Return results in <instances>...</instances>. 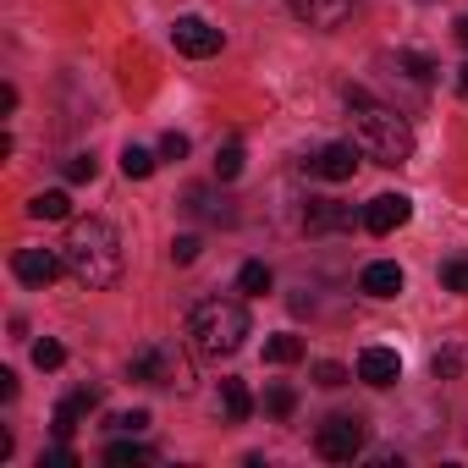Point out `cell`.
<instances>
[{
    "label": "cell",
    "instance_id": "6da1fadb",
    "mask_svg": "<svg viewBox=\"0 0 468 468\" xmlns=\"http://www.w3.org/2000/svg\"><path fill=\"white\" fill-rule=\"evenodd\" d=\"M61 260H67V276L89 292H105L122 282V231L100 215H83L67 226V243H61Z\"/></svg>",
    "mask_w": 468,
    "mask_h": 468
},
{
    "label": "cell",
    "instance_id": "7a4b0ae2",
    "mask_svg": "<svg viewBox=\"0 0 468 468\" xmlns=\"http://www.w3.org/2000/svg\"><path fill=\"white\" fill-rule=\"evenodd\" d=\"M249 303L243 298H204L187 314V342L198 358H231L249 342Z\"/></svg>",
    "mask_w": 468,
    "mask_h": 468
},
{
    "label": "cell",
    "instance_id": "3957f363",
    "mask_svg": "<svg viewBox=\"0 0 468 468\" xmlns=\"http://www.w3.org/2000/svg\"><path fill=\"white\" fill-rule=\"evenodd\" d=\"M347 111H353L358 144L375 154V165H408V154H413V127H408V116H397L391 105L369 100L364 89H347Z\"/></svg>",
    "mask_w": 468,
    "mask_h": 468
},
{
    "label": "cell",
    "instance_id": "277c9868",
    "mask_svg": "<svg viewBox=\"0 0 468 468\" xmlns=\"http://www.w3.org/2000/svg\"><path fill=\"white\" fill-rule=\"evenodd\" d=\"M133 380L165 386V391H187V386H193V369H187V358L176 353V342H149V347L133 353Z\"/></svg>",
    "mask_w": 468,
    "mask_h": 468
},
{
    "label": "cell",
    "instance_id": "5b68a950",
    "mask_svg": "<svg viewBox=\"0 0 468 468\" xmlns=\"http://www.w3.org/2000/svg\"><path fill=\"white\" fill-rule=\"evenodd\" d=\"M364 441H369V424H364L358 413H331V419L314 430V452H320L325 463H353V457L364 452Z\"/></svg>",
    "mask_w": 468,
    "mask_h": 468
},
{
    "label": "cell",
    "instance_id": "8992f818",
    "mask_svg": "<svg viewBox=\"0 0 468 468\" xmlns=\"http://www.w3.org/2000/svg\"><path fill=\"white\" fill-rule=\"evenodd\" d=\"M12 271H17L23 287H50V282L67 271V260H61L56 249H17V254H12Z\"/></svg>",
    "mask_w": 468,
    "mask_h": 468
},
{
    "label": "cell",
    "instance_id": "52a82bcc",
    "mask_svg": "<svg viewBox=\"0 0 468 468\" xmlns=\"http://www.w3.org/2000/svg\"><path fill=\"white\" fill-rule=\"evenodd\" d=\"M408 215H413V198H402V193H380V198H369V204H364V231L386 238V231L408 226Z\"/></svg>",
    "mask_w": 468,
    "mask_h": 468
},
{
    "label": "cell",
    "instance_id": "ba28073f",
    "mask_svg": "<svg viewBox=\"0 0 468 468\" xmlns=\"http://www.w3.org/2000/svg\"><path fill=\"white\" fill-rule=\"evenodd\" d=\"M171 45H176L182 56L204 61V56H215V50H220V28H209L204 17H176V28H171Z\"/></svg>",
    "mask_w": 468,
    "mask_h": 468
},
{
    "label": "cell",
    "instance_id": "9c48e42d",
    "mask_svg": "<svg viewBox=\"0 0 468 468\" xmlns=\"http://www.w3.org/2000/svg\"><path fill=\"white\" fill-rule=\"evenodd\" d=\"M287 6H292L298 23H309L320 34H331V28H342L353 17V0H287Z\"/></svg>",
    "mask_w": 468,
    "mask_h": 468
},
{
    "label": "cell",
    "instance_id": "30bf717a",
    "mask_svg": "<svg viewBox=\"0 0 468 468\" xmlns=\"http://www.w3.org/2000/svg\"><path fill=\"white\" fill-rule=\"evenodd\" d=\"M94 408H100V391H94V386H83V391H72V397H67V402L56 408V419H50V430H56V441H72V430H78V424H83V419H89Z\"/></svg>",
    "mask_w": 468,
    "mask_h": 468
},
{
    "label": "cell",
    "instance_id": "8fae6325",
    "mask_svg": "<svg viewBox=\"0 0 468 468\" xmlns=\"http://www.w3.org/2000/svg\"><path fill=\"white\" fill-rule=\"evenodd\" d=\"M309 171L325 176V182H347V176L358 171V149H353V144H325V149L309 160Z\"/></svg>",
    "mask_w": 468,
    "mask_h": 468
},
{
    "label": "cell",
    "instance_id": "7c38bea8",
    "mask_svg": "<svg viewBox=\"0 0 468 468\" xmlns=\"http://www.w3.org/2000/svg\"><path fill=\"white\" fill-rule=\"evenodd\" d=\"M397 375H402V358L391 347H364L358 353V380L364 386H397Z\"/></svg>",
    "mask_w": 468,
    "mask_h": 468
},
{
    "label": "cell",
    "instance_id": "4fadbf2b",
    "mask_svg": "<svg viewBox=\"0 0 468 468\" xmlns=\"http://www.w3.org/2000/svg\"><path fill=\"white\" fill-rule=\"evenodd\" d=\"M309 231H347L353 226V209L342 198H309V215H303Z\"/></svg>",
    "mask_w": 468,
    "mask_h": 468
},
{
    "label": "cell",
    "instance_id": "5bb4252c",
    "mask_svg": "<svg viewBox=\"0 0 468 468\" xmlns=\"http://www.w3.org/2000/svg\"><path fill=\"white\" fill-rule=\"evenodd\" d=\"M358 287H364L369 298H397V292H402V265H391V260H375V265H364Z\"/></svg>",
    "mask_w": 468,
    "mask_h": 468
},
{
    "label": "cell",
    "instance_id": "9a60e30c",
    "mask_svg": "<svg viewBox=\"0 0 468 468\" xmlns=\"http://www.w3.org/2000/svg\"><path fill=\"white\" fill-rule=\"evenodd\" d=\"M220 408H226V419H231V424H243V419L254 413L249 386H243V380H220Z\"/></svg>",
    "mask_w": 468,
    "mask_h": 468
},
{
    "label": "cell",
    "instance_id": "2e32d148",
    "mask_svg": "<svg viewBox=\"0 0 468 468\" xmlns=\"http://www.w3.org/2000/svg\"><path fill=\"white\" fill-rule=\"evenodd\" d=\"M105 463H111V468H144V463H154V452L138 446V441H111V446H105Z\"/></svg>",
    "mask_w": 468,
    "mask_h": 468
},
{
    "label": "cell",
    "instance_id": "e0dca14e",
    "mask_svg": "<svg viewBox=\"0 0 468 468\" xmlns=\"http://www.w3.org/2000/svg\"><path fill=\"white\" fill-rule=\"evenodd\" d=\"M28 215L34 220H67L72 215V198L56 187V193H39V198H28Z\"/></svg>",
    "mask_w": 468,
    "mask_h": 468
},
{
    "label": "cell",
    "instance_id": "ac0fdd59",
    "mask_svg": "<svg viewBox=\"0 0 468 468\" xmlns=\"http://www.w3.org/2000/svg\"><path fill=\"white\" fill-rule=\"evenodd\" d=\"M271 282H276V276H271V265H260V260H249V265L238 271V292H243V298H265Z\"/></svg>",
    "mask_w": 468,
    "mask_h": 468
},
{
    "label": "cell",
    "instance_id": "d6986e66",
    "mask_svg": "<svg viewBox=\"0 0 468 468\" xmlns=\"http://www.w3.org/2000/svg\"><path fill=\"white\" fill-rule=\"evenodd\" d=\"M215 176H220V182L243 176V144H238V138H231V144H226V149L215 154Z\"/></svg>",
    "mask_w": 468,
    "mask_h": 468
},
{
    "label": "cell",
    "instance_id": "ffe728a7",
    "mask_svg": "<svg viewBox=\"0 0 468 468\" xmlns=\"http://www.w3.org/2000/svg\"><path fill=\"white\" fill-rule=\"evenodd\" d=\"M122 171L144 182V176H154V154H149V149H138V144H127V149H122Z\"/></svg>",
    "mask_w": 468,
    "mask_h": 468
},
{
    "label": "cell",
    "instance_id": "44dd1931",
    "mask_svg": "<svg viewBox=\"0 0 468 468\" xmlns=\"http://www.w3.org/2000/svg\"><path fill=\"white\" fill-rule=\"evenodd\" d=\"M265 358H271V364H298V358H303V342H298V336H271V342H265Z\"/></svg>",
    "mask_w": 468,
    "mask_h": 468
},
{
    "label": "cell",
    "instance_id": "7402d4cb",
    "mask_svg": "<svg viewBox=\"0 0 468 468\" xmlns=\"http://www.w3.org/2000/svg\"><path fill=\"white\" fill-rule=\"evenodd\" d=\"M265 408H271L276 419H292V408H298V391H292V386H271V391H265Z\"/></svg>",
    "mask_w": 468,
    "mask_h": 468
},
{
    "label": "cell",
    "instance_id": "603a6c76",
    "mask_svg": "<svg viewBox=\"0 0 468 468\" xmlns=\"http://www.w3.org/2000/svg\"><path fill=\"white\" fill-rule=\"evenodd\" d=\"M34 364H39V369H61V364H67V347L45 336V342H34Z\"/></svg>",
    "mask_w": 468,
    "mask_h": 468
},
{
    "label": "cell",
    "instance_id": "cb8c5ba5",
    "mask_svg": "<svg viewBox=\"0 0 468 468\" xmlns=\"http://www.w3.org/2000/svg\"><path fill=\"white\" fill-rule=\"evenodd\" d=\"M441 287L446 292H468V260H446L441 265Z\"/></svg>",
    "mask_w": 468,
    "mask_h": 468
},
{
    "label": "cell",
    "instance_id": "d4e9b609",
    "mask_svg": "<svg viewBox=\"0 0 468 468\" xmlns=\"http://www.w3.org/2000/svg\"><path fill=\"white\" fill-rule=\"evenodd\" d=\"M94 171H100L94 154H72V160H67V182H94Z\"/></svg>",
    "mask_w": 468,
    "mask_h": 468
},
{
    "label": "cell",
    "instance_id": "484cf974",
    "mask_svg": "<svg viewBox=\"0 0 468 468\" xmlns=\"http://www.w3.org/2000/svg\"><path fill=\"white\" fill-rule=\"evenodd\" d=\"M402 67H408L419 83H430V78H435V61H430V56H419V50H408V56H402Z\"/></svg>",
    "mask_w": 468,
    "mask_h": 468
},
{
    "label": "cell",
    "instance_id": "4316f807",
    "mask_svg": "<svg viewBox=\"0 0 468 468\" xmlns=\"http://www.w3.org/2000/svg\"><path fill=\"white\" fill-rule=\"evenodd\" d=\"M314 380H320L325 391H336V386H347V369H342V364H320V369H314Z\"/></svg>",
    "mask_w": 468,
    "mask_h": 468
},
{
    "label": "cell",
    "instance_id": "83f0119b",
    "mask_svg": "<svg viewBox=\"0 0 468 468\" xmlns=\"http://www.w3.org/2000/svg\"><path fill=\"white\" fill-rule=\"evenodd\" d=\"M182 154H187V138L182 133H165L160 138V160H182Z\"/></svg>",
    "mask_w": 468,
    "mask_h": 468
},
{
    "label": "cell",
    "instance_id": "f1b7e54d",
    "mask_svg": "<svg viewBox=\"0 0 468 468\" xmlns=\"http://www.w3.org/2000/svg\"><path fill=\"white\" fill-rule=\"evenodd\" d=\"M171 260H176V265H193V260H198V238H176V243H171Z\"/></svg>",
    "mask_w": 468,
    "mask_h": 468
},
{
    "label": "cell",
    "instance_id": "f546056e",
    "mask_svg": "<svg viewBox=\"0 0 468 468\" xmlns=\"http://www.w3.org/2000/svg\"><path fill=\"white\" fill-rule=\"evenodd\" d=\"M111 424H116V430H127V435H138V430L149 424V413H144V408H133V413H116Z\"/></svg>",
    "mask_w": 468,
    "mask_h": 468
},
{
    "label": "cell",
    "instance_id": "4dcf8cb0",
    "mask_svg": "<svg viewBox=\"0 0 468 468\" xmlns=\"http://www.w3.org/2000/svg\"><path fill=\"white\" fill-rule=\"evenodd\" d=\"M72 463H78V457H72L67 446H56V452H45V457H39V468H72Z\"/></svg>",
    "mask_w": 468,
    "mask_h": 468
},
{
    "label": "cell",
    "instance_id": "1f68e13d",
    "mask_svg": "<svg viewBox=\"0 0 468 468\" xmlns=\"http://www.w3.org/2000/svg\"><path fill=\"white\" fill-rule=\"evenodd\" d=\"M0 397H6V402L17 397V375H12V369H0Z\"/></svg>",
    "mask_w": 468,
    "mask_h": 468
},
{
    "label": "cell",
    "instance_id": "d6a6232c",
    "mask_svg": "<svg viewBox=\"0 0 468 468\" xmlns=\"http://www.w3.org/2000/svg\"><path fill=\"white\" fill-rule=\"evenodd\" d=\"M452 369H457V353H452V347H446V353H441V358H435V375H452Z\"/></svg>",
    "mask_w": 468,
    "mask_h": 468
},
{
    "label": "cell",
    "instance_id": "836d02e7",
    "mask_svg": "<svg viewBox=\"0 0 468 468\" xmlns=\"http://www.w3.org/2000/svg\"><path fill=\"white\" fill-rule=\"evenodd\" d=\"M457 89H463V94H468V61H463V67H457Z\"/></svg>",
    "mask_w": 468,
    "mask_h": 468
},
{
    "label": "cell",
    "instance_id": "e575fe53",
    "mask_svg": "<svg viewBox=\"0 0 468 468\" xmlns=\"http://www.w3.org/2000/svg\"><path fill=\"white\" fill-rule=\"evenodd\" d=\"M457 39H463V45H468V17H457Z\"/></svg>",
    "mask_w": 468,
    "mask_h": 468
}]
</instances>
